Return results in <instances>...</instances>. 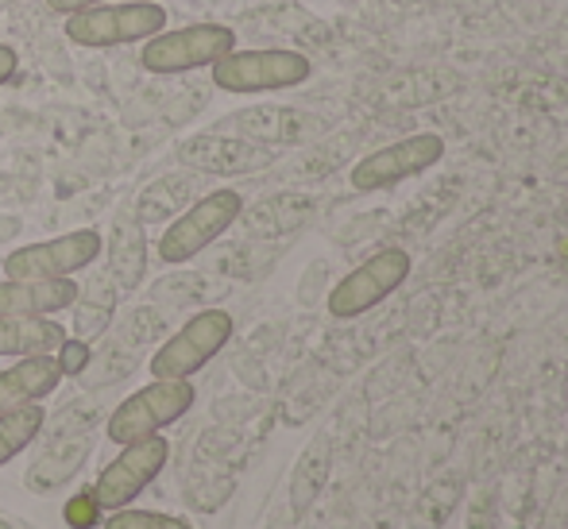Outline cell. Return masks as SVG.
<instances>
[{
	"label": "cell",
	"instance_id": "1",
	"mask_svg": "<svg viewBox=\"0 0 568 529\" xmlns=\"http://www.w3.org/2000/svg\"><path fill=\"white\" fill-rule=\"evenodd\" d=\"M210 74L221 93L255 98V93H283L306 85L314 62L291 47H252V51H229L225 59L213 62Z\"/></svg>",
	"mask_w": 568,
	"mask_h": 529
},
{
	"label": "cell",
	"instance_id": "2",
	"mask_svg": "<svg viewBox=\"0 0 568 529\" xmlns=\"http://www.w3.org/2000/svg\"><path fill=\"white\" fill-rule=\"evenodd\" d=\"M244 216V197L236 190L221 186L190 202L174 221H166L163 236H159V260L166 267H182V263L197 260L205 247H213L232 224Z\"/></svg>",
	"mask_w": 568,
	"mask_h": 529
},
{
	"label": "cell",
	"instance_id": "3",
	"mask_svg": "<svg viewBox=\"0 0 568 529\" xmlns=\"http://www.w3.org/2000/svg\"><path fill=\"white\" fill-rule=\"evenodd\" d=\"M197 403V390L190 379H151L148 387L132 390L124 403L109 414L105 437L113 445H132V440L155 437L182 421Z\"/></svg>",
	"mask_w": 568,
	"mask_h": 529
},
{
	"label": "cell",
	"instance_id": "4",
	"mask_svg": "<svg viewBox=\"0 0 568 529\" xmlns=\"http://www.w3.org/2000/svg\"><path fill=\"white\" fill-rule=\"evenodd\" d=\"M166 28V8L159 0H124V4H93L78 16H67L62 31L74 47L109 51V47L143 43Z\"/></svg>",
	"mask_w": 568,
	"mask_h": 529
},
{
	"label": "cell",
	"instance_id": "5",
	"mask_svg": "<svg viewBox=\"0 0 568 529\" xmlns=\"http://www.w3.org/2000/svg\"><path fill=\"white\" fill-rule=\"evenodd\" d=\"M229 51H236V31L229 23H186V28H163L159 35L143 39L140 67L148 74L174 78L213 67Z\"/></svg>",
	"mask_w": 568,
	"mask_h": 529
},
{
	"label": "cell",
	"instance_id": "6",
	"mask_svg": "<svg viewBox=\"0 0 568 529\" xmlns=\"http://www.w3.org/2000/svg\"><path fill=\"white\" fill-rule=\"evenodd\" d=\"M236 333V321L229 309H197L179 333H171L151 356V379H194L202 367L213 364V356L225 352V344Z\"/></svg>",
	"mask_w": 568,
	"mask_h": 529
},
{
	"label": "cell",
	"instance_id": "7",
	"mask_svg": "<svg viewBox=\"0 0 568 529\" xmlns=\"http://www.w3.org/2000/svg\"><path fill=\"white\" fill-rule=\"evenodd\" d=\"M410 267L414 263L406 247H383V252L367 255L359 267H352L348 275L333 286L325 306H329V314L337 321L372 314L375 306H383V302L410 278Z\"/></svg>",
	"mask_w": 568,
	"mask_h": 529
},
{
	"label": "cell",
	"instance_id": "8",
	"mask_svg": "<svg viewBox=\"0 0 568 529\" xmlns=\"http://www.w3.org/2000/svg\"><path fill=\"white\" fill-rule=\"evenodd\" d=\"M166 460H171V440H166L163 433L132 440V445H120V452L101 468L98 484H93L98 507L109 510V515L120 507H132V502L163 476Z\"/></svg>",
	"mask_w": 568,
	"mask_h": 529
},
{
	"label": "cell",
	"instance_id": "9",
	"mask_svg": "<svg viewBox=\"0 0 568 529\" xmlns=\"http://www.w3.org/2000/svg\"><path fill=\"white\" fill-rule=\"evenodd\" d=\"M105 252L98 228H74L54 240L23 244L4 255V278H74L78 271L93 267Z\"/></svg>",
	"mask_w": 568,
	"mask_h": 529
},
{
	"label": "cell",
	"instance_id": "10",
	"mask_svg": "<svg viewBox=\"0 0 568 529\" xmlns=\"http://www.w3.org/2000/svg\"><path fill=\"white\" fill-rule=\"evenodd\" d=\"M445 159V140L437 132H418L395 140L387 147H375L372 155H364L348 171L352 190L359 194H375V190H390L406 179H418L429 166H437Z\"/></svg>",
	"mask_w": 568,
	"mask_h": 529
},
{
	"label": "cell",
	"instance_id": "11",
	"mask_svg": "<svg viewBox=\"0 0 568 529\" xmlns=\"http://www.w3.org/2000/svg\"><path fill=\"white\" fill-rule=\"evenodd\" d=\"M275 159H278V147L247 140V135L202 132L179 143V163H186L190 171H197V174H221V179L267 171Z\"/></svg>",
	"mask_w": 568,
	"mask_h": 529
},
{
	"label": "cell",
	"instance_id": "12",
	"mask_svg": "<svg viewBox=\"0 0 568 529\" xmlns=\"http://www.w3.org/2000/svg\"><path fill=\"white\" fill-rule=\"evenodd\" d=\"M74 298V278H0V317H54Z\"/></svg>",
	"mask_w": 568,
	"mask_h": 529
},
{
	"label": "cell",
	"instance_id": "13",
	"mask_svg": "<svg viewBox=\"0 0 568 529\" xmlns=\"http://www.w3.org/2000/svg\"><path fill=\"white\" fill-rule=\"evenodd\" d=\"M90 452H93V440L85 437V433H78V437H70L67 433V437L51 440V445H47L43 452L28 464V471H23V487H28L31 495L59 491V487H67L70 479L85 468Z\"/></svg>",
	"mask_w": 568,
	"mask_h": 529
},
{
	"label": "cell",
	"instance_id": "14",
	"mask_svg": "<svg viewBox=\"0 0 568 529\" xmlns=\"http://www.w3.org/2000/svg\"><path fill=\"white\" fill-rule=\"evenodd\" d=\"M62 387V367L51 356H23L0 372V414L20 410V406L43 403Z\"/></svg>",
	"mask_w": 568,
	"mask_h": 529
},
{
	"label": "cell",
	"instance_id": "15",
	"mask_svg": "<svg viewBox=\"0 0 568 529\" xmlns=\"http://www.w3.org/2000/svg\"><path fill=\"white\" fill-rule=\"evenodd\" d=\"M109 278L120 286V294L140 291L143 275H148V236L135 213L116 216L113 236H109Z\"/></svg>",
	"mask_w": 568,
	"mask_h": 529
},
{
	"label": "cell",
	"instance_id": "16",
	"mask_svg": "<svg viewBox=\"0 0 568 529\" xmlns=\"http://www.w3.org/2000/svg\"><path fill=\"white\" fill-rule=\"evenodd\" d=\"M116 302H120V286L109 278V271H98L85 286H78L74 298V325H70V336L78 340H101V336L113 328L116 317Z\"/></svg>",
	"mask_w": 568,
	"mask_h": 529
},
{
	"label": "cell",
	"instance_id": "17",
	"mask_svg": "<svg viewBox=\"0 0 568 529\" xmlns=\"http://www.w3.org/2000/svg\"><path fill=\"white\" fill-rule=\"evenodd\" d=\"M333 471V440L329 433H317L306 448H302L298 464L291 471V510L294 518H302L317 499H322L325 484H329Z\"/></svg>",
	"mask_w": 568,
	"mask_h": 529
},
{
	"label": "cell",
	"instance_id": "18",
	"mask_svg": "<svg viewBox=\"0 0 568 529\" xmlns=\"http://www.w3.org/2000/svg\"><path fill=\"white\" fill-rule=\"evenodd\" d=\"M67 340L54 317H0V356H51Z\"/></svg>",
	"mask_w": 568,
	"mask_h": 529
},
{
	"label": "cell",
	"instance_id": "19",
	"mask_svg": "<svg viewBox=\"0 0 568 529\" xmlns=\"http://www.w3.org/2000/svg\"><path fill=\"white\" fill-rule=\"evenodd\" d=\"M194 197V179L190 174H166V179L151 182L135 202V221L155 224V221H174Z\"/></svg>",
	"mask_w": 568,
	"mask_h": 529
},
{
	"label": "cell",
	"instance_id": "20",
	"mask_svg": "<svg viewBox=\"0 0 568 529\" xmlns=\"http://www.w3.org/2000/svg\"><path fill=\"white\" fill-rule=\"evenodd\" d=\"M43 429H47L43 403H31V406H20V410L0 414V468L12 464L20 452H28Z\"/></svg>",
	"mask_w": 568,
	"mask_h": 529
},
{
	"label": "cell",
	"instance_id": "21",
	"mask_svg": "<svg viewBox=\"0 0 568 529\" xmlns=\"http://www.w3.org/2000/svg\"><path fill=\"white\" fill-rule=\"evenodd\" d=\"M236 124L247 132V140L260 143H294L306 132V120L294 109H255V112H240Z\"/></svg>",
	"mask_w": 568,
	"mask_h": 529
},
{
	"label": "cell",
	"instance_id": "22",
	"mask_svg": "<svg viewBox=\"0 0 568 529\" xmlns=\"http://www.w3.org/2000/svg\"><path fill=\"white\" fill-rule=\"evenodd\" d=\"M232 491H236L232 471L210 468V471H194V476L186 471V502L194 510H202V515H213V510L225 507L232 499Z\"/></svg>",
	"mask_w": 568,
	"mask_h": 529
},
{
	"label": "cell",
	"instance_id": "23",
	"mask_svg": "<svg viewBox=\"0 0 568 529\" xmlns=\"http://www.w3.org/2000/svg\"><path fill=\"white\" fill-rule=\"evenodd\" d=\"M101 529H194L186 518L179 515H159V510H132V507H120L113 515L105 518Z\"/></svg>",
	"mask_w": 568,
	"mask_h": 529
},
{
	"label": "cell",
	"instance_id": "24",
	"mask_svg": "<svg viewBox=\"0 0 568 529\" xmlns=\"http://www.w3.org/2000/svg\"><path fill=\"white\" fill-rule=\"evenodd\" d=\"M54 359H59V367H62V379H82L93 359V344L78 340V336H67V340L54 348Z\"/></svg>",
	"mask_w": 568,
	"mask_h": 529
},
{
	"label": "cell",
	"instance_id": "25",
	"mask_svg": "<svg viewBox=\"0 0 568 529\" xmlns=\"http://www.w3.org/2000/svg\"><path fill=\"white\" fill-rule=\"evenodd\" d=\"M155 333H163V317L151 314V309H135V314L124 321V328H120V340H124V344H143V340H151Z\"/></svg>",
	"mask_w": 568,
	"mask_h": 529
},
{
	"label": "cell",
	"instance_id": "26",
	"mask_svg": "<svg viewBox=\"0 0 568 529\" xmlns=\"http://www.w3.org/2000/svg\"><path fill=\"white\" fill-rule=\"evenodd\" d=\"M98 518H101V507H98V499H93V491L90 495H78V499L67 507V522L78 526V529L98 526Z\"/></svg>",
	"mask_w": 568,
	"mask_h": 529
},
{
	"label": "cell",
	"instance_id": "27",
	"mask_svg": "<svg viewBox=\"0 0 568 529\" xmlns=\"http://www.w3.org/2000/svg\"><path fill=\"white\" fill-rule=\"evenodd\" d=\"M16 70H20V51H16L12 43H4V39H0V85L12 82Z\"/></svg>",
	"mask_w": 568,
	"mask_h": 529
},
{
	"label": "cell",
	"instance_id": "28",
	"mask_svg": "<svg viewBox=\"0 0 568 529\" xmlns=\"http://www.w3.org/2000/svg\"><path fill=\"white\" fill-rule=\"evenodd\" d=\"M93 4H105V0H47V8H51V12H59V16H78V12H85V8H93Z\"/></svg>",
	"mask_w": 568,
	"mask_h": 529
},
{
	"label": "cell",
	"instance_id": "29",
	"mask_svg": "<svg viewBox=\"0 0 568 529\" xmlns=\"http://www.w3.org/2000/svg\"><path fill=\"white\" fill-rule=\"evenodd\" d=\"M0 529H28V526H23V522H12V518L0 515Z\"/></svg>",
	"mask_w": 568,
	"mask_h": 529
},
{
	"label": "cell",
	"instance_id": "30",
	"mask_svg": "<svg viewBox=\"0 0 568 529\" xmlns=\"http://www.w3.org/2000/svg\"><path fill=\"white\" fill-rule=\"evenodd\" d=\"M4 4H12V0H0V8H4Z\"/></svg>",
	"mask_w": 568,
	"mask_h": 529
}]
</instances>
